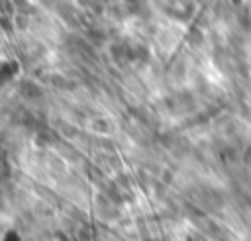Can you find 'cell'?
<instances>
[{
    "label": "cell",
    "mask_w": 251,
    "mask_h": 241,
    "mask_svg": "<svg viewBox=\"0 0 251 241\" xmlns=\"http://www.w3.org/2000/svg\"><path fill=\"white\" fill-rule=\"evenodd\" d=\"M8 76H12L10 74V67H8L6 61H0V78H8Z\"/></svg>",
    "instance_id": "6da1fadb"
},
{
    "label": "cell",
    "mask_w": 251,
    "mask_h": 241,
    "mask_svg": "<svg viewBox=\"0 0 251 241\" xmlns=\"http://www.w3.org/2000/svg\"><path fill=\"white\" fill-rule=\"evenodd\" d=\"M6 174H8V170H6V163H4V159L0 157V178L6 176Z\"/></svg>",
    "instance_id": "7a4b0ae2"
}]
</instances>
